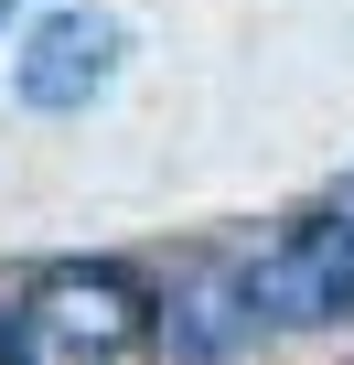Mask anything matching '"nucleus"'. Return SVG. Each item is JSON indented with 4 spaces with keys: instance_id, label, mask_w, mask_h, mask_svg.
<instances>
[{
    "instance_id": "1",
    "label": "nucleus",
    "mask_w": 354,
    "mask_h": 365,
    "mask_svg": "<svg viewBox=\"0 0 354 365\" xmlns=\"http://www.w3.org/2000/svg\"><path fill=\"white\" fill-rule=\"evenodd\" d=\"M22 344H33V365H140L150 301L129 269H54L22 301Z\"/></svg>"
},
{
    "instance_id": "2",
    "label": "nucleus",
    "mask_w": 354,
    "mask_h": 365,
    "mask_svg": "<svg viewBox=\"0 0 354 365\" xmlns=\"http://www.w3.org/2000/svg\"><path fill=\"white\" fill-rule=\"evenodd\" d=\"M258 322H343L354 312V226H290L247 269Z\"/></svg>"
},
{
    "instance_id": "3",
    "label": "nucleus",
    "mask_w": 354,
    "mask_h": 365,
    "mask_svg": "<svg viewBox=\"0 0 354 365\" xmlns=\"http://www.w3.org/2000/svg\"><path fill=\"white\" fill-rule=\"evenodd\" d=\"M108 76H118V22H97V11L33 22V43H22V97L33 108H86Z\"/></svg>"
},
{
    "instance_id": "4",
    "label": "nucleus",
    "mask_w": 354,
    "mask_h": 365,
    "mask_svg": "<svg viewBox=\"0 0 354 365\" xmlns=\"http://www.w3.org/2000/svg\"><path fill=\"white\" fill-rule=\"evenodd\" d=\"M247 322H258L247 279H194V290H183V312H172V354L215 365V354H236V333H247Z\"/></svg>"
},
{
    "instance_id": "5",
    "label": "nucleus",
    "mask_w": 354,
    "mask_h": 365,
    "mask_svg": "<svg viewBox=\"0 0 354 365\" xmlns=\"http://www.w3.org/2000/svg\"><path fill=\"white\" fill-rule=\"evenodd\" d=\"M0 365H33V344H22V312H0Z\"/></svg>"
},
{
    "instance_id": "6",
    "label": "nucleus",
    "mask_w": 354,
    "mask_h": 365,
    "mask_svg": "<svg viewBox=\"0 0 354 365\" xmlns=\"http://www.w3.org/2000/svg\"><path fill=\"white\" fill-rule=\"evenodd\" d=\"M343 226H354V215H343Z\"/></svg>"
}]
</instances>
